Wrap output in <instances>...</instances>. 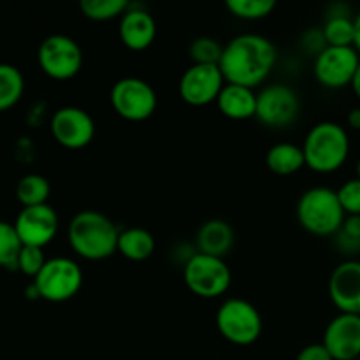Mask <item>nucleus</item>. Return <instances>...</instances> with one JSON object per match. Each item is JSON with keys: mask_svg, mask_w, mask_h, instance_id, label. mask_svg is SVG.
Here are the masks:
<instances>
[{"mask_svg": "<svg viewBox=\"0 0 360 360\" xmlns=\"http://www.w3.org/2000/svg\"><path fill=\"white\" fill-rule=\"evenodd\" d=\"M58 227V213L49 204L23 207L14 220V229L23 246H35L42 250L56 238Z\"/></svg>", "mask_w": 360, "mask_h": 360, "instance_id": "4468645a", "label": "nucleus"}, {"mask_svg": "<svg viewBox=\"0 0 360 360\" xmlns=\"http://www.w3.org/2000/svg\"><path fill=\"white\" fill-rule=\"evenodd\" d=\"M348 125L352 127V129L359 130L360 132V108H354L350 112H348Z\"/></svg>", "mask_w": 360, "mask_h": 360, "instance_id": "72a5a7b5", "label": "nucleus"}, {"mask_svg": "<svg viewBox=\"0 0 360 360\" xmlns=\"http://www.w3.org/2000/svg\"><path fill=\"white\" fill-rule=\"evenodd\" d=\"M127 0H81L79 9L88 20L108 21L112 18H122L129 11Z\"/></svg>", "mask_w": 360, "mask_h": 360, "instance_id": "a878e982", "label": "nucleus"}, {"mask_svg": "<svg viewBox=\"0 0 360 360\" xmlns=\"http://www.w3.org/2000/svg\"><path fill=\"white\" fill-rule=\"evenodd\" d=\"M295 360H334L323 343H311L302 348Z\"/></svg>", "mask_w": 360, "mask_h": 360, "instance_id": "7c9ffc66", "label": "nucleus"}, {"mask_svg": "<svg viewBox=\"0 0 360 360\" xmlns=\"http://www.w3.org/2000/svg\"><path fill=\"white\" fill-rule=\"evenodd\" d=\"M278 60L273 41L260 34H239L224 46L218 67L225 83L255 88L269 77Z\"/></svg>", "mask_w": 360, "mask_h": 360, "instance_id": "f257e3e1", "label": "nucleus"}, {"mask_svg": "<svg viewBox=\"0 0 360 360\" xmlns=\"http://www.w3.org/2000/svg\"><path fill=\"white\" fill-rule=\"evenodd\" d=\"M118 34L123 46L132 51H144L157 37V21L146 9L129 7V11L120 18Z\"/></svg>", "mask_w": 360, "mask_h": 360, "instance_id": "f3484780", "label": "nucleus"}, {"mask_svg": "<svg viewBox=\"0 0 360 360\" xmlns=\"http://www.w3.org/2000/svg\"><path fill=\"white\" fill-rule=\"evenodd\" d=\"M323 37L327 46H336V48H348L355 42V25L354 18L347 13L330 14L322 27Z\"/></svg>", "mask_w": 360, "mask_h": 360, "instance_id": "b1692460", "label": "nucleus"}, {"mask_svg": "<svg viewBox=\"0 0 360 360\" xmlns=\"http://www.w3.org/2000/svg\"><path fill=\"white\" fill-rule=\"evenodd\" d=\"M67 238L70 248L84 260H104L118 252V227L108 214L97 210H83L74 214Z\"/></svg>", "mask_w": 360, "mask_h": 360, "instance_id": "f03ea898", "label": "nucleus"}, {"mask_svg": "<svg viewBox=\"0 0 360 360\" xmlns=\"http://www.w3.org/2000/svg\"><path fill=\"white\" fill-rule=\"evenodd\" d=\"M266 164L278 176L295 174L306 165L304 151L299 144L276 143L267 151Z\"/></svg>", "mask_w": 360, "mask_h": 360, "instance_id": "412c9836", "label": "nucleus"}, {"mask_svg": "<svg viewBox=\"0 0 360 360\" xmlns=\"http://www.w3.org/2000/svg\"><path fill=\"white\" fill-rule=\"evenodd\" d=\"M334 239H336V246L345 253H355L360 252V241L359 239H352L348 236H345L343 232H338L334 234Z\"/></svg>", "mask_w": 360, "mask_h": 360, "instance_id": "473e14b6", "label": "nucleus"}, {"mask_svg": "<svg viewBox=\"0 0 360 360\" xmlns=\"http://www.w3.org/2000/svg\"><path fill=\"white\" fill-rule=\"evenodd\" d=\"M37 62L46 76L67 81L79 74L84 55L76 39L65 34H51L39 44Z\"/></svg>", "mask_w": 360, "mask_h": 360, "instance_id": "6e6552de", "label": "nucleus"}, {"mask_svg": "<svg viewBox=\"0 0 360 360\" xmlns=\"http://www.w3.org/2000/svg\"><path fill=\"white\" fill-rule=\"evenodd\" d=\"M338 197L347 214H359L360 217V179L354 178L345 181L338 188Z\"/></svg>", "mask_w": 360, "mask_h": 360, "instance_id": "c756f323", "label": "nucleus"}, {"mask_svg": "<svg viewBox=\"0 0 360 360\" xmlns=\"http://www.w3.org/2000/svg\"><path fill=\"white\" fill-rule=\"evenodd\" d=\"M225 6L241 20H262L276 9L274 0H227Z\"/></svg>", "mask_w": 360, "mask_h": 360, "instance_id": "bb28decb", "label": "nucleus"}, {"mask_svg": "<svg viewBox=\"0 0 360 360\" xmlns=\"http://www.w3.org/2000/svg\"><path fill=\"white\" fill-rule=\"evenodd\" d=\"M350 86L354 88L355 95H357V97L360 98V63H359V67H357V72H355V76H354V81H352V84H350Z\"/></svg>", "mask_w": 360, "mask_h": 360, "instance_id": "c9c22d12", "label": "nucleus"}, {"mask_svg": "<svg viewBox=\"0 0 360 360\" xmlns=\"http://www.w3.org/2000/svg\"><path fill=\"white\" fill-rule=\"evenodd\" d=\"M234 245V229L229 221L211 218L197 231V248L200 253L224 259Z\"/></svg>", "mask_w": 360, "mask_h": 360, "instance_id": "6ab92c4d", "label": "nucleus"}, {"mask_svg": "<svg viewBox=\"0 0 360 360\" xmlns=\"http://www.w3.org/2000/svg\"><path fill=\"white\" fill-rule=\"evenodd\" d=\"M157 248L155 236L144 227H129L120 231L118 252L132 262H143L153 255Z\"/></svg>", "mask_w": 360, "mask_h": 360, "instance_id": "aec40b11", "label": "nucleus"}, {"mask_svg": "<svg viewBox=\"0 0 360 360\" xmlns=\"http://www.w3.org/2000/svg\"><path fill=\"white\" fill-rule=\"evenodd\" d=\"M359 63L360 53L354 46H348V48L327 46L323 51H320L315 56L313 72H315L316 81L322 86L338 90V88L352 84Z\"/></svg>", "mask_w": 360, "mask_h": 360, "instance_id": "9b49d317", "label": "nucleus"}, {"mask_svg": "<svg viewBox=\"0 0 360 360\" xmlns=\"http://www.w3.org/2000/svg\"><path fill=\"white\" fill-rule=\"evenodd\" d=\"M84 281L83 269L69 257L48 259L41 273L34 278L41 299L49 302H65L81 290Z\"/></svg>", "mask_w": 360, "mask_h": 360, "instance_id": "0eeeda50", "label": "nucleus"}, {"mask_svg": "<svg viewBox=\"0 0 360 360\" xmlns=\"http://www.w3.org/2000/svg\"><path fill=\"white\" fill-rule=\"evenodd\" d=\"M25 91L23 72L16 65L0 63V111H7L20 102Z\"/></svg>", "mask_w": 360, "mask_h": 360, "instance_id": "5701e85b", "label": "nucleus"}, {"mask_svg": "<svg viewBox=\"0 0 360 360\" xmlns=\"http://www.w3.org/2000/svg\"><path fill=\"white\" fill-rule=\"evenodd\" d=\"M111 105L118 116L129 122H144L157 111V91L148 81L127 76L116 81L111 88Z\"/></svg>", "mask_w": 360, "mask_h": 360, "instance_id": "1a4fd4ad", "label": "nucleus"}, {"mask_svg": "<svg viewBox=\"0 0 360 360\" xmlns=\"http://www.w3.org/2000/svg\"><path fill=\"white\" fill-rule=\"evenodd\" d=\"M21 248L23 243L14 229V224L0 220V267L18 271V257Z\"/></svg>", "mask_w": 360, "mask_h": 360, "instance_id": "393cba45", "label": "nucleus"}, {"mask_svg": "<svg viewBox=\"0 0 360 360\" xmlns=\"http://www.w3.org/2000/svg\"><path fill=\"white\" fill-rule=\"evenodd\" d=\"M217 105L224 116L231 120H248L257 115V94L253 88L225 83L217 98Z\"/></svg>", "mask_w": 360, "mask_h": 360, "instance_id": "a211bd4d", "label": "nucleus"}, {"mask_svg": "<svg viewBox=\"0 0 360 360\" xmlns=\"http://www.w3.org/2000/svg\"><path fill=\"white\" fill-rule=\"evenodd\" d=\"M46 262H48V259L44 255V250L35 248V246H23L20 257H18V271L23 273L25 276L35 278L41 273Z\"/></svg>", "mask_w": 360, "mask_h": 360, "instance_id": "c85d7f7f", "label": "nucleus"}, {"mask_svg": "<svg viewBox=\"0 0 360 360\" xmlns=\"http://www.w3.org/2000/svg\"><path fill=\"white\" fill-rule=\"evenodd\" d=\"M329 297L340 313L360 315V262L338 264L329 278Z\"/></svg>", "mask_w": 360, "mask_h": 360, "instance_id": "dca6fc26", "label": "nucleus"}, {"mask_svg": "<svg viewBox=\"0 0 360 360\" xmlns=\"http://www.w3.org/2000/svg\"><path fill=\"white\" fill-rule=\"evenodd\" d=\"M49 195H51V185L44 176L37 172L25 174L16 185V197L23 207L48 204Z\"/></svg>", "mask_w": 360, "mask_h": 360, "instance_id": "4be33fe9", "label": "nucleus"}, {"mask_svg": "<svg viewBox=\"0 0 360 360\" xmlns=\"http://www.w3.org/2000/svg\"><path fill=\"white\" fill-rule=\"evenodd\" d=\"M306 165L320 174L336 172L350 155L347 129L336 122H320L308 130L302 143Z\"/></svg>", "mask_w": 360, "mask_h": 360, "instance_id": "7ed1b4c3", "label": "nucleus"}, {"mask_svg": "<svg viewBox=\"0 0 360 360\" xmlns=\"http://www.w3.org/2000/svg\"><path fill=\"white\" fill-rule=\"evenodd\" d=\"M183 280L190 292L202 299H217L229 290L232 283L231 267L221 257L192 253L183 266Z\"/></svg>", "mask_w": 360, "mask_h": 360, "instance_id": "423d86ee", "label": "nucleus"}, {"mask_svg": "<svg viewBox=\"0 0 360 360\" xmlns=\"http://www.w3.org/2000/svg\"><path fill=\"white\" fill-rule=\"evenodd\" d=\"M354 25H355V42H354V48L360 53V11H359L357 14H355Z\"/></svg>", "mask_w": 360, "mask_h": 360, "instance_id": "f704fd0d", "label": "nucleus"}, {"mask_svg": "<svg viewBox=\"0 0 360 360\" xmlns=\"http://www.w3.org/2000/svg\"><path fill=\"white\" fill-rule=\"evenodd\" d=\"M323 347L334 360L360 357V315L340 313L327 323L322 338Z\"/></svg>", "mask_w": 360, "mask_h": 360, "instance_id": "2eb2a0df", "label": "nucleus"}, {"mask_svg": "<svg viewBox=\"0 0 360 360\" xmlns=\"http://www.w3.org/2000/svg\"><path fill=\"white\" fill-rule=\"evenodd\" d=\"M49 129L60 146L67 150H81L94 141L97 127L86 109L77 105H63L53 112Z\"/></svg>", "mask_w": 360, "mask_h": 360, "instance_id": "f8f14e48", "label": "nucleus"}, {"mask_svg": "<svg viewBox=\"0 0 360 360\" xmlns=\"http://www.w3.org/2000/svg\"><path fill=\"white\" fill-rule=\"evenodd\" d=\"M340 232L352 239H359L360 241V217L359 214H347L343 225H341Z\"/></svg>", "mask_w": 360, "mask_h": 360, "instance_id": "2f4dec72", "label": "nucleus"}, {"mask_svg": "<svg viewBox=\"0 0 360 360\" xmlns=\"http://www.w3.org/2000/svg\"><path fill=\"white\" fill-rule=\"evenodd\" d=\"M224 53V46L213 37H197L190 42L188 55L192 63H206V65H218Z\"/></svg>", "mask_w": 360, "mask_h": 360, "instance_id": "cd10ccee", "label": "nucleus"}, {"mask_svg": "<svg viewBox=\"0 0 360 360\" xmlns=\"http://www.w3.org/2000/svg\"><path fill=\"white\" fill-rule=\"evenodd\" d=\"M225 77L218 65L192 63L179 79V95L190 105H207L217 102L218 95L224 90Z\"/></svg>", "mask_w": 360, "mask_h": 360, "instance_id": "ddd939ff", "label": "nucleus"}, {"mask_svg": "<svg viewBox=\"0 0 360 360\" xmlns=\"http://www.w3.org/2000/svg\"><path fill=\"white\" fill-rule=\"evenodd\" d=\"M295 211L301 227L315 236L338 234L347 218L338 190L329 186H313L302 192Z\"/></svg>", "mask_w": 360, "mask_h": 360, "instance_id": "20e7f679", "label": "nucleus"}, {"mask_svg": "<svg viewBox=\"0 0 360 360\" xmlns=\"http://www.w3.org/2000/svg\"><path fill=\"white\" fill-rule=\"evenodd\" d=\"M355 171H357V178L360 179V158H359V162H357V169H355Z\"/></svg>", "mask_w": 360, "mask_h": 360, "instance_id": "e433bc0d", "label": "nucleus"}, {"mask_svg": "<svg viewBox=\"0 0 360 360\" xmlns=\"http://www.w3.org/2000/svg\"><path fill=\"white\" fill-rule=\"evenodd\" d=\"M301 101L297 91L285 83H273L257 94L255 118L267 127H287L299 116Z\"/></svg>", "mask_w": 360, "mask_h": 360, "instance_id": "9d476101", "label": "nucleus"}, {"mask_svg": "<svg viewBox=\"0 0 360 360\" xmlns=\"http://www.w3.org/2000/svg\"><path fill=\"white\" fill-rule=\"evenodd\" d=\"M218 333L232 345L248 347L260 338L264 329L262 315L255 304L241 297L225 299L218 308L217 316Z\"/></svg>", "mask_w": 360, "mask_h": 360, "instance_id": "39448f33", "label": "nucleus"}]
</instances>
